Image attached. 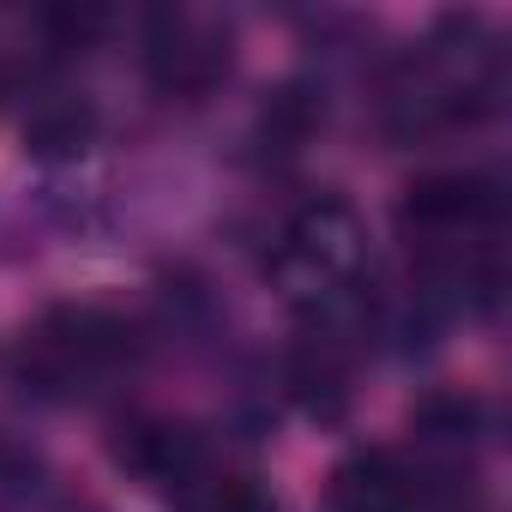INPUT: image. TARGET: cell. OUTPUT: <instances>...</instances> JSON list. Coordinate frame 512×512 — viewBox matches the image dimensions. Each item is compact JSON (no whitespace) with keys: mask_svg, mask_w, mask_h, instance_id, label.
I'll list each match as a JSON object with an SVG mask.
<instances>
[{"mask_svg":"<svg viewBox=\"0 0 512 512\" xmlns=\"http://www.w3.org/2000/svg\"><path fill=\"white\" fill-rule=\"evenodd\" d=\"M272 278L314 320H338L344 308H356L368 278V229L344 193H314L290 211L272 253Z\"/></svg>","mask_w":512,"mask_h":512,"instance_id":"cell-3","label":"cell"},{"mask_svg":"<svg viewBox=\"0 0 512 512\" xmlns=\"http://www.w3.org/2000/svg\"><path fill=\"white\" fill-rule=\"evenodd\" d=\"M416 500H422V482L380 446L350 452L332 470V488H326L332 512H416Z\"/></svg>","mask_w":512,"mask_h":512,"instance_id":"cell-8","label":"cell"},{"mask_svg":"<svg viewBox=\"0 0 512 512\" xmlns=\"http://www.w3.org/2000/svg\"><path fill=\"white\" fill-rule=\"evenodd\" d=\"M284 380H290V392L308 416H344V404H350V350H344L338 320H314V332L290 350Z\"/></svg>","mask_w":512,"mask_h":512,"instance_id":"cell-7","label":"cell"},{"mask_svg":"<svg viewBox=\"0 0 512 512\" xmlns=\"http://www.w3.org/2000/svg\"><path fill=\"white\" fill-rule=\"evenodd\" d=\"M31 476H37V464H31L25 452H13L7 440H0V500H19V494L31 488Z\"/></svg>","mask_w":512,"mask_h":512,"instance_id":"cell-13","label":"cell"},{"mask_svg":"<svg viewBox=\"0 0 512 512\" xmlns=\"http://www.w3.org/2000/svg\"><path fill=\"white\" fill-rule=\"evenodd\" d=\"M169 512H284V506L253 470H235L217 458L211 470H199L187 488L169 494Z\"/></svg>","mask_w":512,"mask_h":512,"instance_id":"cell-10","label":"cell"},{"mask_svg":"<svg viewBox=\"0 0 512 512\" xmlns=\"http://www.w3.org/2000/svg\"><path fill=\"white\" fill-rule=\"evenodd\" d=\"M43 61H55L43 43V19L37 13H0V103L19 97Z\"/></svg>","mask_w":512,"mask_h":512,"instance_id":"cell-12","label":"cell"},{"mask_svg":"<svg viewBox=\"0 0 512 512\" xmlns=\"http://www.w3.org/2000/svg\"><path fill=\"white\" fill-rule=\"evenodd\" d=\"M500 223V187L476 169H440L404 187L398 205V229L410 235V247L422 253V272L434 284H464L470 266L464 253L482 247Z\"/></svg>","mask_w":512,"mask_h":512,"instance_id":"cell-4","label":"cell"},{"mask_svg":"<svg viewBox=\"0 0 512 512\" xmlns=\"http://www.w3.org/2000/svg\"><path fill=\"white\" fill-rule=\"evenodd\" d=\"M97 145V109L85 97H37L31 115H25V151L37 163H67V157H85Z\"/></svg>","mask_w":512,"mask_h":512,"instance_id":"cell-9","label":"cell"},{"mask_svg":"<svg viewBox=\"0 0 512 512\" xmlns=\"http://www.w3.org/2000/svg\"><path fill=\"white\" fill-rule=\"evenodd\" d=\"M500 103V49L482 19H446L386 85V127L404 139L470 127Z\"/></svg>","mask_w":512,"mask_h":512,"instance_id":"cell-1","label":"cell"},{"mask_svg":"<svg viewBox=\"0 0 512 512\" xmlns=\"http://www.w3.org/2000/svg\"><path fill=\"white\" fill-rule=\"evenodd\" d=\"M139 356V338L121 314L97 308V302H61V308H43L7 350V368L25 392L37 398H85V392H103L109 380H121Z\"/></svg>","mask_w":512,"mask_h":512,"instance_id":"cell-2","label":"cell"},{"mask_svg":"<svg viewBox=\"0 0 512 512\" xmlns=\"http://www.w3.org/2000/svg\"><path fill=\"white\" fill-rule=\"evenodd\" d=\"M115 458H121L145 488H157V494H175V488H187L199 470L217 464V452H211V440H205L199 428H187V422H157V416L127 422V428L115 434Z\"/></svg>","mask_w":512,"mask_h":512,"instance_id":"cell-6","label":"cell"},{"mask_svg":"<svg viewBox=\"0 0 512 512\" xmlns=\"http://www.w3.org/2000/svg\"><path fill=\"white\" fill-rule=\"evenodd\" d=\"M145 73L163 97H205L229 73V25L211 13H151L145 25Z\"/></svg>","mask_w":512,"mask_h":512,"instance_id":"cell-5","label":"cell"},{"mask_svg":"<svg viewBox=\"0 0 512 512\" xmlns=\"http://www.w3.org/2000/svg\"><path fill=\"white\" fill-rule=\"evenodd\" d=\"M320 121H326V109L314 103L308 85H278V91L266 97V109H260V139H266V151L296 157V151L314 139Z\"/></svg>","mask_w":512,"mask_h":512,"instance_id":"cell-11","label":"cell"}]
</instances>
